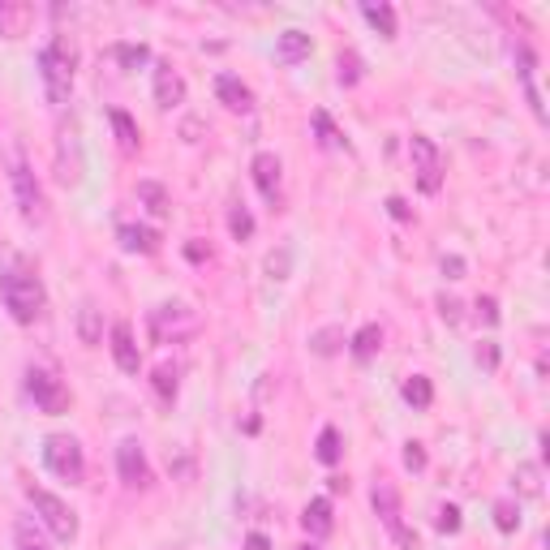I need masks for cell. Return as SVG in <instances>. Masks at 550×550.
Instances as JSON below:
<instances>
[{"label": "cell", "instance_id": "cell-28", "mask_svg": "<svg viewBox=\"0 0 550 550\" xmlns=\"http://www.w3.org/2000/svg\"><path fill=\"white\" fill-rule=\"evenodd\" d=\"M361 13L370 18V26H379L383 39H396V9L392 5H374L370 0V5H361Z\"/></svg>", "mask_w": 550, "mask_h": 550}, {"label": "cell", "instance_id": "cell-33", "mask_svg": "<svg viewBox=\"0 0 550 550\" xmlns=\"http://www.w3.org/2000/svg\"><path fill=\"white\" fill-rule=\"evenodd\" d=\"M228 233H233L237 241H250L254 237V215L245 207H233V211H228Z\"/></svg>", "mask_w": 550, "mask_h": 550}, {"label": "cell", "instance_id": "cell-14", "mask_svg": "<svg viewBox=\"0 0 550 550\" xmlns=\"http://www.w3.org/2000/svg\"><path fill=\"white\" fill-rule=\"evenodd\" d=\"M31 22H35V9L26 0H0V35L5 39H22L31 31Z\"/></svg>", "mask_w": 550, "mask_h": 550}, {"label": "cell", "instance_id": "cell-8", "mask_svg": "<svg viewBox=\"0 0 550 550\" xmlns=\"http://www.w3.org/2000/svg\"><path fill=\"white\" fill-rule=\"evenodd\" d=\"M409 159H413L417 185H422L426 194H439L443 190V155H439V147H434L426 134H413L409 138Z\"/></svg>", "mask_w": 550, "mask_h": 550}, {"label": "cell", "instance_id": "cell-4", "mask_svg": "<svg viewBox=\"0 0 550 550\" xmlns=\"http://www.w3.org/2000/svg\"><path fill=\"white\" fill-rule=\"evenodd\" d=\"M43 465H48L61 482L78 486L86 477V456H82V443L74 439V434H48L43 439Z\"/></svg>", "mask_w": 550, "mask_h": 550}, {"label": "cell", "instance_id": "cell-32", "mask_svg": "<svg viewBox=\"0 0 550 550\" xmlns=\"http://www.w3.org/2000/svg\"><path fill=\"white\" fill-rule=\"evenodd\" d=\"M177 366H159L155 370V392H159V400H164V404H172V400H177Z\"/></svg>", "mask_w": 550, "mask_h": 550}, {"label": "cell", "instance_id": "cell-40", "mask_svg": "<svg viewBox=\"0 0 550 550\" xmlns=\"http://www.w3.org/2000/svg\"><path fill=\"white\" fill-rule=\"evenodd\" d=\"M439 314H443V323H460V301L456 297H447V293H439Z\"/></svg>", "mask_w": 550, "mask_h": 550}, {"label": "cell", "instance_id": "cell-7", "mask_svg": "<svg viewBox=\"0 0 550 550\" xmlns=\"http://www.w3.org/2000/svg\"><path fill=\"white\" fill-rule=\"evenodd\" d=\"M198 331V314L190 306H181V301H168V306L151 310V336L159 344H177L185 336H194Z\"/></svg>", "mask_w": 550, "mask_h": 550}, {"label": "cell", "instance_id": "cell-38", "mask_svg": "<svg viewBox=\"0 0 550 550\" xmlns=\"http://www.w3.org/2000/svg\"><path fill=\"white\" fill-rule=\"evenodd\" d=\"M404 469H413V473L426 469V447L422 443H404Z\"/></svg>", "mask_w": 550, "mask_h": 550}, {"label": "cell", "instance_id": "cell-43", "mask_svg": "<svg viewBox=\"0 0 550 550\" xmlns=\"http://www.w3.org/2000/svg\"><path fill=\"white\" fill-rule=\"evenodd\" d=\"M245 550H271L267 533H250V538H245Z\"/></svg>", "mask_w": 550, "mask_h": 550}, {"label": "cell", "instance_id": "cell-22", "mask_svg": "<svg viewBox=\"0 0 550 550\" xmlns=\"http://www.w3.org/2000/svg\"><path fill=\"white\" fill-rule=\"evenodd\" d=\"M344 344H349V340H344V327L331 323V327H318L314 336H310V353H318V357H336Z\"/></svg>", "mask_w": 550, "mask_h": 550}, {"label": "cell", "instance_id": "cell-1", "mask_svg": "<svg viewBox=\"0 0 550 550\" xmlns=\"http://www.w3.org/2000/svg\"><path fill=\"white\" fill-rule=\"evenodd\" d=\"M0 297H5V310L13 323H22V327H31L35 318L43 314V280H39V271L26 263V258H13V263L0 267Z\"/></svg>", "mask_w": 550, "mask_h": 550}, {"label": "cell", "instance_id": "cell-16", "mask_svg": "<svg viewBox=\"0 0 550 550\" xmlns=\"http://www.w3.org/2000/svg\"><path fill=\"white\" fill-rule=\"evenodd\" d=\"M215 95H220V104L228 112H250L254 108V91L237 74H220V78H215Z\"/></svg>", "mask_w": 550, "mask_h": 550}, {"label": "cell", "instance_id": "cell-24", "mask_svg": "<svg viewBox=\"0 0 550 550\" xmlns=\"http://www.w3.org/2000/svg\"><path fill=\"white\" fill-rule=\"evenodd\" d=\"M314 456L323 460V465H340V456H344V439H340V430H336V426H323V430H318V447H314Z\"/></svg>", "mask_w": 550, "mask_h": 550}, {"label": "cell", "instance_id": "cell-2", "mask_svg": "<svg viewBox=\"0 0 550 550\" xmlns=\"http://www.w3.org/2000/svg\"><path fill=\"white\" fill-rule=\"evenodd\" d=\"M74 69H78V56H74V43L65 35H56L48 48L39 52V78H43V91H48V104H69V91H74Z\"/></svg>", "mask_w": 550, "mask_h": 550}, {"label": "cell", "instance_id": "cell-11", "mask_svg": "<svg viewBox=\"0 0 550 550\" xmlns=\"http://www.w3.org/2000/svg\"><path fill=\"white\" fill-rule=\"evenodd\" d=\"M117 473H121V482L134 486V490H147L151 486V465H147V452H142L138 439H125L117 447Z\"/></svg>", "mask_w": 550, "mask_h": 550}, {"label": "cell", "instance_id": "cell-3", "mask_svg": "<svg viewBox=\"0 0 550 550\" xmlns=\"http://www.w3.org/2000/svg\"><path fill=\"white\" fill-rule=\"evenodd\" d=\"M9 185H13V202H18V211H22L26 224H43V220H48V198H43L35 172H31V164H26L22 155H13V164H9Z\"/></svg>", "mask_w": 550, "mask_h": 550}, {"label": "cell", "instance_id": "cell-31", "mask_svg": "<svg viewBox=\"0 0 550 550\" xmlns=\"http://www.w3.org/2000/svg\"><path fill=\"white\" fill-rule=\"evenodd\" d=\"M495 529L499 533H516L520 529V508H516L512 499H499L495 503Z\"/></svg>", "mask_w": 550, "mask_h": 550}, {"label": "cell", "instance_id": "cell-27", "mask_svg": "<svg viewBox=\"0 0 550 550\" xmlns=\"http://www.w3.org/2000/svg\"><path fill=\"white\" fill-rule=\"evenodd\" d=\"M112 129H117V138H121V151H138L142 147V134H138V125H134L129 112L112 108Z\"/></svg>", "mask_w": 550, "mask_h": 550}, {"label": "cell", "instance_id": "cell-21", "mask_svg": "<svg viewBox=\"0 0 550 550\" xmlns=\"http://www.w3.org/2000/svg\"><path fill=\"white\" fill-rule=\"evenodd\" d=\"M138 202H147V211L155 220H168V211H172V198L159 181H138Z\"/></svg>", "mask_w": 550, "mask_h": 550}, {"label": "cell", "instance_id": "cell-25", "mask_svg": "<svg viewBox=\"0 0 550 550\" xmlns=\"http://www.w3.org/2000/svg\"><path fill=\"white\" fill-rule=\"evenodd\" d=\"M314 134H318V147L323 151H344L349 142H344V134L336 129V121L327 117V112H314Z\"/></svg>", "mask_w": 550, "mask_h": 550}, {"label": "cell", "instance_id": "cell-44", "mask_svg": "<svg viewBox=\"0 0 550 550\" xmlns=\"http://www.w3.org/2000/svg\"><path fill=\"white\" fill-rule=\"evenodd\" d=\"M387 211H392L396 220H409V207H404V198H387Z\"/></svg>", "mask_w": 550, "mask_h": 550}, {"label": "cell", "instance_id": "cell-12", "mask_svg": "<svg viewBox=\"0 0 550 550\" xmlns=\"http://www.w3.org/2000/svg\"><path fill=\"white\" fill-rule=\"evenodd\" d=\"M250 172H254L258 194H263L271 207H280V185H284V164H280V155H275V151H258L254 164H250Z\"/></svg>", "mask_w": 550, "mask_h": 550}, {"label": "cell", "instance_id": "cell-37", "mask_svg": "<svg viewBox=\"0 0 550 550\" xmlns=\"http://www.w3.org/2000/svg\"><path fill=\"white\" fill-rule=\"evenodd\" d=\"M434 525H439V533H460V508L456 503H443L439 516H434Z\"/></svg>", "mask_w": 550, "mask_h": 550}, {"label": "cell", "instance_id": "cell-9", "mask_svg": "<svg viewBox=\"0 0 550 550\" xmlns=\"http://www.w3.org/2000/svg\"><path fill=\"white\" fill-rule=\"evenodd\" d=\"M26 392H31V400L39 404V413H65L69 409V387L56 379L52 370H39V366H31L26 370Z\"/></svg>", "mask_w": 550, "mask_h": 550}, {"label": "cell", "instance_id": "cell-30", "mask_svg": "<svg viewBox=\"0 0 550 550\" xmlns=\"http://www.w3.org/2000/svg\"><path fill=\"white\" fill-rule=\"evenodd\" d=\"M516 490L520 495H542V465H516Z\"/></svg>", "mask_w": 550, "mask_h": 550}, {"label": "cell", "instance_id": "cell-15", "mask_svg": "<svg viewBox=\"0 0 550 550\" xmlns=\"http://www.w3.org/2000/svg\"><path fill=\"white\" fill-rule=\"evenodd\" d=\"M112 361L121 366V374H138V366H142V353L134 344V327H129V323L112 327Z\"/></svg>", "mask_w": 550, "mask_h": 550}, {"label": "cell", "instance_id": "cell-42", "mask_svg": "<svg viewBox=\"0 0 550 550\" xmlns=\"http://www.w3.org/2000/svg\"><path fill=\"white\" fill-rule=\"evenodd\" d=\"M477 361H482L486 370H495L499 366V349H495V344H482V349H477Z\"/></svg>", "mask_w": 550, "mask_h": 550}, {"label": "cell", "instance_id": "cell-45", "mask_svg": "<svg viewBox=\"0 0 550 550\" xmlns=\"http://www.w3.org/2000/svg\"><path fill=\"white\" fill-rule=\"evenodd\" d=\"M301 550H318V546H314V542H306V546H301Z\"/></svg>", "mask_w": 550, "mask_h": 550}, {"label": "cell", "instance_id": "cell-6", "mask_svg": "<svg viewBox=\"0 0 550 550\" xmlns=\"http://www.w3.org/2000/svg\"><path fill=\"white\" fill-rule=\"evenodd\" d=\"M370 503H374L379 520H383L387 529H392V538H396L404 550H422V538H417L413 529H404V520H400V495H396V486H392V482H374Z\"/></svg>", "mask_w": 550, "mask_h": 550}, {"label": "cell", "instance_id": "cell-46", "mask_svg": "<svg viewBox=\"0 0 550 550\" xmlns=\"http://www.w3.org/2000/svg\"><path fill=\"white\" fill-rule=\"evenodd\" d=\"M168 550H181V546H168Z\"/></svg>", "mask_w": 550, "mask_h": 550}, {"label": "cell", "instance_id": "cell-18", "mask_svg": "<svg viewBox=\"0 0 550 550\" xmlns=\"http://www.w3.org/2000/svg\"><path fill=\"white\" fill-rule=\"evenodd\" d=\"M301 525H306L310 538H327V533L336 529V520H331V499H310L306 512H301Z\"/></svg>", "mask_w": 550, "mask_h": 550}, {"label": "cell", "instance_id": "cell-20", "mask_svg": "<svg viewBox=\"0 0 550 550\" xmlns=\"http://www.w3.org/2000/svg\"><path fill=\"white\" fill-rule=\"evenodd\" d=\"M349 349H353L357 361H374V357H379V349H383V327H379V323H366V327H361L357 336H353Z\"/></svg>", "mask_w": 550, "mask_h": 550}, {"label": "cell", "instance_id": "cell-5", "mask_svg": "<svg viewBox=\"0 0 550 550\" xmlns=\"http://www.w3.org/2000/svg\"><path fill=\"white\" fill-rule=\"evenodd\" d=\"M26 495H31V503H35V516L52 529V538H61V542L78 538V516H74V508H69L65 499H56L52 490H43V486H31Z\"/></svg>", "mask_w": 550, "mask_h": 550}, {"label": "cell", "instance_id": "cell-35", "mask_svg": "<svg viewBox=\"0 0 550 550\" xmlns=\"http://www.w3.org/2000/svg\"><path fill=\"white\" fill-rule=\"evenodd\" d=\"M117 61H121L125 69H138V65L151 61V52L142 48V43H121V48H117Z\"/></svg>", "mask_w": 550, "mask_h": 550}, {"label": "cell", "instance_id": "cell-26", "mask_svg": "<svg viewBox=\"0 0 550 550\" xmlns=\"http://www.w3.org/2000/svg\"><path fill=\"white\" fill-rule=\"evenodd\" d=\"M404 400H409L413 409H430V404H434V387H430L426 374H409V379H404Z\"/></svg>", "mask_w": 550, "mask_h": 550}, {"label": "cell", "instance_id": "cell-39", "mask_svg": "<svg viewBox=\"0 0 550 550\" xmlns=\"http://www.w3.org/2000/svg\"><path fill=\"white\" fill-rule=\"evenodd\" d=\"M477 318H482L486 327H495L499 323V301L495 297H477Z\"/></svg>", "mask_w": 550, "mask_h": 550}, {"label": "cell", "instance_id": "cell-13", "mask_svg": "<svg viewBox=\"0 0 550 550\" xmlns=\"http://www.w3.org/2000/svg\"><path fill=\"white\" fill-rule=\"evenodd\" d=\"M155 104L159 108H177V104H185V78L172 69L168 61H159L155 65Z\"/></svg>", "mask_w": 550, "mask_h": 550}, {"label": "cell", "instance_id": "cell-29", "mask_svg": "<svg viewBox=\"0 0 550 550\" xmlns=\"http://www.w3.org/2000/svg\"><path fill=\"white\" fill-rule=\"evenodd\" d=\"M78 336H82V344H99V336H104V327H99V310L91 306V301L78 310Z\"/></svg>", "mask_w": 550, "mask_h": 550}, {"label": "cell", "instance_id": "cell-34", "mask_svg": "<svg viewBox=\"0 0 550 550\" xmlns=\"http://www.w3.org/2000/svg\"><path fill=\"white\" fill-rule=\"evenodd\" d=\"M288 267H293V250H288V245H280V250L267 254V275H271V280H288Z\"/></svg>", "mask_w": 550, "mask_h": 550}, {"label": "cell", "instance_id": "cell-10", "mask_svg": "<svg viewBox=\"0 0 550 550\" xmlns=\"http://www.w3.org/2000/svg\"><path fill=\"white\" fill-rule=\"evenodd\" d=\"M82 142H78V125H61V138H56V181L65 190H78L82 185Z\"/></svg>", "mask_w": 550, "mask_h": 550}, {"label": "cell", "instance_id": "cell-19", "mask_svg": "<svg viewBox=\"0 0 550 550\" xmlns=\"http://www.w3.org/2000/svg\"><path fill=\"white\" fill-rule=\"evenodd\" d=\"M117 237L129 254H155L159 250V233L155 228H142V224H121L117 228Z\"/></svg>", "mask_w": 550, "mask_h": 550}, {"label": "cell", "instance_id": "cell-36", "mask_svg": "<svg viewBox=\"0 0 550 550\" xmlns=\"http://www.w3.org/2000/svg\"><path fill=\"white\" fill-rule=\"evenodd\" d=\"M336 65H340V82H344V86H353V82L361 78V56H357V52H340Z\"/></svg>", "mask_w": 550, "mask_h": 550}, {"label": "cell", "instance_id": "cell-17", "mask_svg": "<svg viewBox=\"0 0 550 550\" xmlns=\"http://www.w3.org/2000/svg\"><path fill=\"white\" fill-rule=\"evenodd\" d=\"M310 48H314V43H310L306 31H284L280 39H275V61L297 65V61H306V56H310Z\"/></svg>", "mask_w": 550, "mask_h": 550}, {"label": "cell", "instance_id": "cell-41", "mask_svg": "<svg viewBox=\"0 0 550 550\" xmlns=\"http://www.w3.org/2000/svg\"><path fill=\"white\" fill-rule=\"evenodd\" d=\"M443 275H447V280H460V275H465V258H443Z\"/></svg>", "mask_w": 550, "mask_h": 550}, {"label": "cell", "instance_id": "cell-23", "mask_svg": "<svg viewBox=\"0 0 550 550\" xmlns=\"http://www.w3.org/2000/svg\"><path fill=\"white\" fill-rule=\"evenodd\" d=\"M13 546L18 550H48V538H43V529L31 516H18V525H13Z\"/></svg>", "mask_w": 550, "mask_h": 550}]
</instances>
